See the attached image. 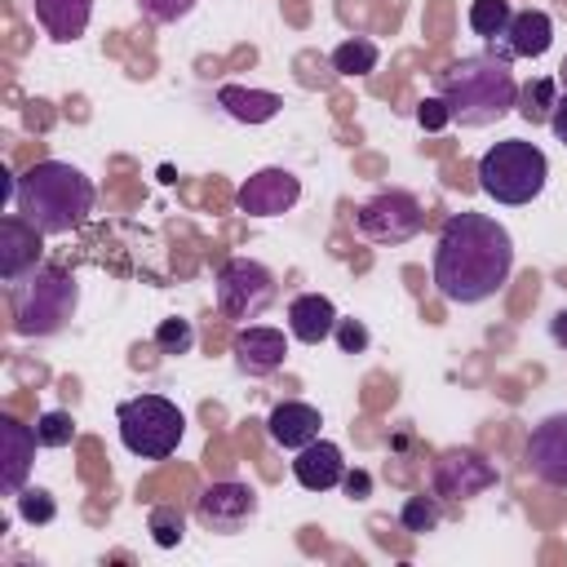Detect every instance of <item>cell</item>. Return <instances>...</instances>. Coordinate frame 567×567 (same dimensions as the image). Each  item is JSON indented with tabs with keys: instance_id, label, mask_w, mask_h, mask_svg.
<instances>
[{
	"instance_id": "obj_16",
	"label": "cell",
	"mask_w": 567,
	"mask_h": 567,
	"mask_svg": "<svg viewBox=\"0 0 567 567\" xmlns=\"http://www.w3.org/2000/svg\"><path fill=\"white\" fill-rule=\"evenodd\" d=\"M554 44V18L545 9H518L505 27V35L487 40V49H496L501 58H545Z\"/></svg>"
},
{
	"instance_id": "obj_33",
	"label": "cell",
	"mask_w": 567,
	"mask_h": 567,
	"mask_svg": "<svg viewBox=\"0 0 567 567\" xmlns=\"http://www.w3.org/2000/svg\"><path fill=\"white\" fill-rule=\"evenodd\" d=\"M341 487L350 492V501H363L372 483H368V474H363V470H354V474H346V478H341Z\"/></svg>"
},
{
	"instance_id": "obj_11",
	"label": "cell",
	"mask_w": 567,
	"mask_h": 567,
	"mask_svg": "<svg viewBox=\"0 0 567 567\" xmlns=\"http://www.w3.org/2000/svg\"><path fill=\"white\" fill-rule=\"evenodd\" d=\"M301 199V177L292 168H257L235 190V208L248 217H279Z\"/></svg>"
},
{
	"instance_id": "obj_21",
	"label": "cell",
	"mask_w": 567,
	"mask_h": 567,
	"mask_svg": "<svg viewBox=\"0 0 567 567\" xmlns=\"http://www.w3.org/2000/svg\"><path fill=\"white\" fill-rule=\"evenodd\" d=\"M217 106H221L230 120H239V124H266V120L279 115L284 97H279V93H266V89L221 84V89H217Z\"/></svg>"
},
{
	"instance_id": "obj_8",
	"label": "cell",
	"mask_w": 567,
	"mask_h": 567,
	"mask_svg": "<svg viewBox=\"0 0 567 567\" xmlns=\"http://www.w3.org/2000/svg\"><path fill=\"white\" fill-rule=\"evenodd\" d=\"M354 226L368 244H381V248H394V244H408L421 226H425V208L416 195L408 190H381L372 199L359 204L354 213Z\"/></svg>"
},
{
	"instance_id": "obj_27",
	"label": "cell",
	"mask_w": 567,
	"mask_h": 567,
	"mask_svg": "<svg viewBox=\"0 0 567 567\" xmlns=\"http://www.w3.org/2000/svg\"><path fill=\"white\" fill-rule=\"evenodd\" d=\"M155 350L159 354H168V359H177V354H190V346H195V328H190V319H159L155 323Z\"/></svg>"
},
{
	"instance_id": "obj_26",
	"label": "cell",
	"mask_w": 567,
	"mask_h": 567,
	"mask_svg": "<svg viewBox=\"0 0 567 567\" xmlns=\"http://www.w3.org/2000/svg\"><path fill=\"white\" fill-rule=\"evenodd\" d=\"M509 18H514L509 0H474V4H470V31H474V35H483V40L505 35Z\"/></svg>"
},
{
	"instance_id": "obj_2",
	"label": "cell",
	"mask_w": 567,
	"mask_h": 567,
	"mask_svg": "<svg viewBox=\"0 0 567 567\" xmlns=\"http://www.w3.org/2000/svg\"><path fill=\"white\" fill-rule=\"evenodd\" d=\"M434 93L461 128H487L518 106V80L509 71V58H501L496 49L465 53L452 66H443L434 75Z\"/></svg>"
},
{
	"instance_id": "obj_32",
	"label": "cell",
	"mask_w": 567,
	"mask_h": 567,
	"mask_svg": "<svg viewBox=\"0 0 567 567\" xmlns=\"http://www.w3.org/2000/svg\"><path fill=\"white\" fill-rule=\"evenodd\" d=\"M416 120H421V128H430V133L452 124V115H447V106H443V97H439V93H434V97H425V102L416 106Z\"/></svg>"
},
{
	"instance_id": "obj_18",
	"label": "cell",
	"mask_w": 567,
	"mask_h": 567,
	"mask_svg": "<svg viewBox=\"0 0 567 567\" xmlns=\"http://www.w3.org/2000/svg\"><path fill=\"white\" fill-rule=\"evenodd\" d=\"M292 478H297L306 492H332V487H341V478H346V456H341V447L328 443V439L306 443V447L297 452V461H292Z\"/></svg>"
},
{
	"instance_id": "obj_36",
	"label": "cell",
	"mask_w": 567,
	"mask_h": 567,
	"mask_svg": "<svg viewBox=\"0 0 567 567\" xmlns=\"http://www.w3.org/2000/svg\"><path fill=\"white\" fill-rule=\"evenodd\" d=\"M558 89L567 93V58H563V66H558Z\"/></svg>"
},
{
	"instance_id": "obj_23",
	"label": "cell",
	"mask_w": 567,
	"mask_h": 567,
	"mask_svg": "<svg viewBox=\"0 0 567 567\" xmlns=\"http://www.w3.org/2000/svg\"><path fill=\"white\" fill-rule=\"evenodd\" d=\"M377 62H381V49L368 35H350L332 49V71L337 75H368V71H377Z\"/></svg>"
},
{
	"instance_id": "obj_34",
	"label": "cell",
	"mask_w": 567,
	"mask_h": 567,
	"mask_svg": "<svg viewBox=\"0 0 567 567\" xmlns=\"http://www.w3.org/2000/svg\"><path fill=\"white\" fill-rule=\"evenodd\" d=\"M549 128H554V137L567 146V93L558 97V106H554V115H549Z\"/></svg>"
},
{
	"instance_id": "obj_1",
	"label": "cell",
	"mask_w": 567,
	"mask_h": 567,
	"mask_svg": "<svg viewBox=\"0 0 567 567\" xmlns=\"http://www.w3.org/2000/svg\"><path fill=\"white\" fill-rule=\"evenodd\" d=\"M514 275V239L487 213H452L434 239V288L452 306L496 297Z\"/></svg>"
},
{
	"instance_id": "obj_22",
	"label": "cell",
	"mask_w": 567,
	"mask_h": 567,
	"mask_svg": "<svg viewBox=\"0 0 567 567\" xmlns=\"http://www.w3.org/2000/svg\"><path fill=\"white\" fill-rule=\"evenodd\" d=\"M558 97H563L558 80H549V75H536V80L518 84V106H514V111H518L527 124H549V115H554Z\"/></svg>"
},
{
	"instance_id": "obj_12",
	"label": "cell",
	"mask_w": 567,
	"mask_h": 567,
	"mask_svg": "<svg viewBox=\"0 0 567 567\" xmlns=\"http://www.w3.org/2000/svg\"><path fill=\"white\" fill-rule=\"evenodd\" d=\"M527 474L549 483V487H567V412H549L545 421L532 425Z\"/></svg>"
},
{
	"instance_id": "obj_20",
	"label": "cell",
	"mask_w": 567,
	"mask_h": 567,
	"mask_svg": "<svg viewBox=\"0 0 567 567\" xmlns=\"http://www.w3.org/2000/svg\"><path fill=\"white\" fill-rule=\"evenodd\" d=\"M35 4V22L44 27L49 40L58 44H75L89 31L93 18V0H31Z\"/></svg>"
},
{
	"instance_id": "obj_28",
	"label": "cell",
	"mask_w": 567,
	"mask_h": 567,
	"mask_svg": "<svg viewBox=\"0 0 567 567\" xmlns=\"http://www.w3.org/2000/svg\"><path fill=\"white\" fill-rule=\"evenodd\" d=\"M13 501H18V518L31 523V527H44V523L58 518V501H53V492H44V487H22Z\"/></svg>"
},
{
	"instance_id": "obj_17",
	"label": "cell",
	"mask_w": 567,
	"mask_h": 567,
	"mask_svg": "<svg viewBox=\"0 0 567 567\" xmlns=\"http://www.w3.org/2000/svg\"><path fill=\"white\" fill-rule=\"evenodd\" d=\"M319 425H323V416H319L315 403L284 399V403H275L270 416H266V439H270L275 447H284V452H301L306 443L319 439Z\"/></svg>"
},
{
	"instance_id": "obj_31",
	"label": "cell",
	"mask_w": 567,
	"mask_h": 567,
	"mask_svg": "<svg viewBox=\"0 0 567 567\" xmlns=\"http://www.w3.org/2000/svg\"><path fill=\"white\" fill-rule=\"evenodd\" d=\"M332 337H337V346L346 350V354H363L368 350V328L359 323V319H337V328H332Z\"/></svg>"
},
{
	"instance_id": "obj_6",
	"label": "cell",
	"mask_w": 567,
	"mask_h": 567,
	"mask_svg": "<svg viewBox=\"0 0 567 567\" xmlns=\"http://www.w3.org/2000/svg\"><path fill=\"white\" fill-rule=\"evenodd\" d=\"M115 425H120V443L142 461H168L182 447V434H186L182 408L164 394L124 399L115 408Z\"/></svg>"
},
{
	"instance_id": "obj_4",
	"label": "cell",
	"mask_w": 567,
	"mask_h": 567,
	"mask_svg": "<svg viewBox=\"0 0 567 567\" xmlns=\"http://www.w3.org/2000/svg\"><path fill=\"white\" fill-rule=\"evenodd\" d=\"M13 306V332L18 337H53L71 323L75 306H80V284L71 270L40 261L31 275H22L9 292Z\"/></svg>"
},
{
	"instance_id": "obj_35",
	"label": "cell",
	"mask_w": 567,
	"mask_h": 567,
	"mask_svg": "<svg viewBox=\"0 0 567 567\" xmlns=\"http://www.w3.org/2000/svg\"><path fill=\"white\" fill-rule=\"evenodd\" d=\"M549 337H554V346H563V350H567V306L549 319Z\"/></svg>"
},
{
	"instance_id": "obj_5",
	"label": "cell",
	"mask_w": 567,
	"mask_h": 567,
	"mask_svg": "<svg viewBox=\"0 0 567 567\" xmlns=\"http://www.w3.org/2000/svg\"><path fill=\"white\" fill-rule=\"evenodd\" d=\"M545 177H549L545 151L523 137H505L492 151H483V159H478V190L509 208L532 204L545 190Z\"/></svg>"
},
{
	"instance_id": "obj_9",
	"label": "cell",
	"mask_w": 567,
	"mask_h": 567,
	"mask_svg": "<svg viewBox=\"0 0 567 567\" xmlns=\"http://www.w3.org/2000/svg\"><path fill=\"white\" fill-rule=\"evenodd\" d=\"M496 483H501V474L478 447H447L430 465V492L447 496V501H474V496L492 492Z\"/></svg>"
},
{
	"instance_id": "obj_10",
	"label": "cell",
	"mask_w": 567,
	"mask_h": 567,
	"mask_svg": "<svg viewBox=\"0 0 567 567\" xmlns=\"http://www.w3.org/2000/svg\"><path fill=\"white\" fill-rule=\"evenodd\" d=\"M195 518H199L204 532L235 536V532H244V527L257 518V492H252L248 483H235V478L208 483V487L195 496Z\"/></svg>"
},
{
	"instance_id": "obj_30",
	"label": "cell",
	"mask_w": 567,
	"mask_h": 567,
	"mask_svg": "<svg viewBox=\"0 0 567 567\" xmlns=\"http://www.w3.org/2000/svg\"><path fill=\"white\" fill-rule=\"evenodd\" d=\"M195 4H199V0H137V13H142L146 22L168 27V22H182Z\"/></svg>"
},
{
	"instance_id": "obj_15",
	"label": "cell",
	"mask_w": 567,
	"mask_h": 567,
	"mask_svg": "<svg viewBox=\"0 0 567 567\" xmlns=\"http://www.w3.org/2000/svg\"><path fill=\"white\" fill-rule=\"evenodd\" d=\"M0 492L4 496H18L27 487V474H31V461H35V447H40V434L35 425H22L18 416H0Z\"/></svg>"
},
{
	"instance_id": "obj_25",
	"label": "cell",
	"mask_w": 567,
	"mask_h": 567,
	"mask_svg": "<svg viewBox=\"0 0 567 567\" xmlns=\"http://www.w3.org/2000/svg\"><path fill=\"white\" fill-rule=\"evenodd\" d=\"M146 532H151V540H155L159 549H177L182 536H186V514H182L177 505H155V509L146 514Z\"/></svg>"
},
{
	"instance_id": "obj_14",
	"label": "cell",
	"mask_w": 567,
	"mask_h": 567,
	"mask_svg": "<svg viewBox=\"0 0 567 567\" xmlns=\"http://www.w3.org/2000/svg\"><path fill=\"white\" fill-rule=\"evenodd\" d=\"M230 354H235V368L244 377H270L288 359V337L279 328H270V323H248V328L235 332Z\"/></svg>"
},
{
	"instance_id": "obj_3",
	"label": "cell",
	"mask_w": 567,
	"mask_h": 567,
	"mask_svg": "<svg viewBox=\"0 0 567 567\" xmlns=\"http://www.w3.org/2000/svg\"><path fill=\"white\" fill-rule=\"evenodd\" d=\"M13 204L44 235H71L75 226L89 221V213L97 204V190L75 164L40 159L13 182Z\"/></svg>"
},
{
	"instance_id": "obj_13",
	"label": "cell",
	"mask_w": 567,
	"mask_h": 567,
	"mask_svg": "<svg viewBox=\"0 0 567 567\" xmlns=\"http://www.w3.org/2000/svg\"><path fill=\"white\" fill-rule=\"evenodd\" d=\"M44 252V230L35 221H27L22 213H9L0 221V279L18 284L22 275H31L40 266Z\"/></svg>"
},
{
	"instance_id": "obj_7",
	"label": "cell",
	"mask_w": 567,
	"mask_h": 567,
	"mask_svg": "<svg viewBox=\"0 0 567 567\" xmlns=\"http://www.w3.org/2000/svg\"><path fill=\"white\" fill-rule=\"evenodd\" d=\"M213 297H217V310L226 319H261L275 297H279V284H275V270L252 261V257H226L217 266V279H213Z\"/></svg>"
},
{
	"instance_id": "obj_29",
	"label": "cell",
	"mask_w": 567,
	"mask_h": 567,
	"mask_svg": "<svg viewBox=\"0 0 567 567\" xmlns=\"http://www.w3.org/2000/svg\"><path fill=\"white\" fill-rule=\"evenodd\" d=\"M35 434H40V447H66V443H75V421H71V412L53 408V412L35 416Z\"/></svg>"
},
{
	"instance_id": "obj_24",
	"label": "cell",
	"mask_w": 567,
	"mask_h": 567,
	"mask_svg": "<svg viewBox=\"0 0 567 567\" xmlns=\"http://www.w3.org/2000/svg\"><path fill=\"white\" fill-rule=\"evenodd\" d=\"M439 518H443V509H439V496H434V492H416V496H408V501L399 505V527L412 532V536L434 532Z\"/></svg>"
},
{
	"instance_id": "obj_19",
	"label": "cell",
	"mask_w": 567,
	"mask_h": 567,
	"mask_svg": "<svg viewBox=\"0 0 567 567\" xmlns=\"http://www.w3.org/2000/svg\"><path fill=\"white\" fill-rule=\"evenodd\" d=\"M337 319H341V315H337V306H332L323 292H301V297L288 301V337L301 341V346L328 341L332 328H337Z\"/></svg>"
}]
</instances>
